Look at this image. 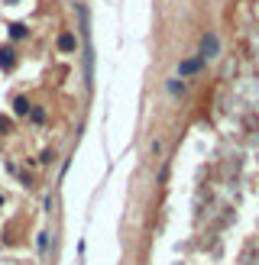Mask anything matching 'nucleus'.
<instances>
[{
	"label": "nucleus",
	"instance_id": "nucleus-10",
	"mask_svg": "<svg viewBox=\"0 0 259 265\" xmlns=\"http://www.w3.org/2000/svg\"><path fill=\"white\" fill-rule=\"evenodd\" d=\"M7 130H10V120H3V117H0V136H3Z\"/></svg>",
	"mask_w": 259,
	"mask_h": 265
},
{
	"label": "nucleus",
	"instance_id": "nucleus-3",
	"mask_svg": "<svg viewBox=\"0 0 259 265\" xmlns=\"http://www.w3.org/2000/svg\"><path fill=\"white\" fill-rule=\"evenodd\" d=\"M58 52H65V55L78 52V39H75L71 32H62V36H58Z\"/></svg>",
	"mask_w": 259,
	"mask_h": 265
},
{
	"label": "nucleus",
	"instance_id": "nucleus-4",
	"mask_svg": "<svg viewBox=\"0 0 259 265\" xmlns=\"http://www.w3.org/2000/svg\"><path fill=\"white\" fill-rule=\"evenodd\" d=\"M165 94H169V97L185 94V81H181V78H169V81H165Z\"/></svg>",
	"mask_w": 259,
	"mask_h": 265
},
{
	"label": "nucleus",
	"instance_id": "nucleus-5",
	"mask_svg": "<svg viewBox=\"0 0 259 265\" xmlns=\"http://www.w3.org/2000/svg\"><path fill=\"white\" fill-rule=\"evenodd\" d=\"M29 107L32 104L26 97H13V117H29Z\"/></svg>",
	"mask_w": 259,
	"mask_h": 265
},
{
	"label": "nucleus",
	"instance_id": "nucleus-9",
	"mask_svg": "<svg viewBox=\"0 0 259 265\" xmlns=\"http://www.w3.org/2000/svg\"><path fill=\"white\" fill-rule=\"evenodd\" d=\"M39 162H42V165H49V162H55V152H52V149H46V152H42V159H39Z\"/></svg>",
	"mask_w": 259,
	"mask_h": 265
},
{
	"label": "nucleus",
	"instance_id": "nucleus-2",
	"mask_svg": "<svg viewBox=\"0 0 259 265\" xmlns=\"http://www.w3.org/2000/svg\"><path fill=\"white\" fill-rule=\"evenodd\" d=\"M204 68V62H201V58H185V62H178V78L185 81V78H191V75H198V71Z\"/></svg>",
	"mask_w": 259,
	"mask_h": 265
},
{
	"label": "nucleus",
	"instance_id": "nucleus-8",
	"mask_svg": "<svg viewBox=\"0 0 259 265\" xmlns=\"http://www.w3.org/2000/svg\"><path fill=\"white\" fill-rule=\"evenodd\" d=\"M29 120L32 123H46V110L42 107H29Z\"/></svg>",
	"mask_w": 259,
	"mask_h": 265
},
{
	"label": "nucleus",
	"instance_id": "nucleus-1",
	"mask_svg": "<svg viewBox=\"0 0 259 265\" xmlns=\"http://www.w3.org/2000/svg\"><path fill=\"white\" fill-rule=\"evenodd\" d=\"M220 55V36L214 29H204L201 32V42H198V58L201 62H214Z\"/></svg>",
	"mask_w": 259,
	"mask_h": 265
},
{
	"label": "nucleus",
	"instance_id": "nucleus-7",
	"mask_svg": "<svg viewBox=\"0 0 259 265\" xmlns=\"http://www.w3.org/2000/svg\"><path fill=\"white\" fill-rule=\"evenodd\" d=\"M49 236H52V233H49V230H42L39 239H36V252H39V256H46V249H49Z\"/></svg>",
	"mask_w": 259,
	"mask_h": 265
},
{
	"label": "nucleus",
	"instance_id": "nucleus-6",
	"mask_svg": "<svg viewBox=\"0 0 259 265\" xmlns=\"http://www.w3.org/2000/svg\"><path fill=\"white\" fill-rule=\"evenodd\" d=\"M0 65H3V71H10V68H13V65H16V58H13V49H0Z\"/></svg>",
	"mask_w": 259,
	"mask_h": 265
}]
</instances>
